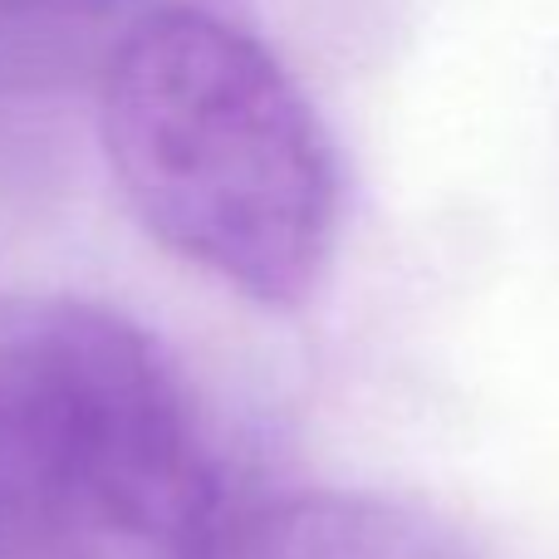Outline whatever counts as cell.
<instances>
[{"label": "cell", "instance_id": "obj_1", "mask_svg": "<svg viewBox=\"0 0 559 559\" xmlns=\"http://www.w3.org/2000/svg\"><path fill=\"white\" fill-rule=\"evenodd\" d=\"M104 153L128 212L177 261L265 309L319 289L338 163L285 64L222 15L163 5L104 69Z\"/></svg>", "mask_w": 559, "mask_h": 559}, {"label": "cell", "instance_id": "obj_2", "mask_svg": "<svg viewBox=\"0 0 559 559\" xmlns=\"http://www.w3.org/2000/svg\"><path fill=\"white\" fill-rule=\"evenodd\" d=\"M0 481L88 531L182 540L216 462L182 368L128 314L74 295L0 305Z\"/></svg>", "mask_w": 559, "mask_h": 559}, {"label": "cell", "instance_id": "obj_3", "mask_svg": "<svg viewBox=\"0 0 559 559\" xmlns=\"http://www.w3.org/2000/svg\"><path fill=\"white\" fill-rule=\"evenodd\" d=\"M182 559H462L442 525L364 491H289L206 515Z\"/></svg>", "mask_w": 559, "mask_h": 559}, {"label": "cell", "instance_id": "obj_4", "mask_svg": "<svg viewBox=\"0 0 559 559\" xmlns=\"http://www.w3.org/2000/svg\"><path fill=\"white\" fill-rule=\"evenodd\" d=\"M0 559H88L84 531L55 506L0 481Z\"/></svg>", "mask_w": 559, "mask_h": 559}]
</instances>
